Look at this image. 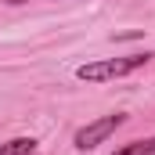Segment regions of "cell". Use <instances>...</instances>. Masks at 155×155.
Returning a JSON list of instances; mask_svg holds the SVG:
<instances>
[{
  "instance_id": "2",
  "label": "cell",
  "mask_w": 155,
  "mask_h": 155,
  "mask_svg": "<svg viewBox=\"0 0 155 155\" xmlns=\"http://www.w3.org/2000/svg\"><path fill=\"white\" fill-rule=\"evenodd\" d=\"M123 119L126 116H105V119H94V123H87L83 130L76 134V148H97L101 141H108V134H116L119 126H123Z\"/></svg>"
},
{
  "instance_id": "3",
  "label": "cell",
  "mask_w": 155,
  "mask_h": 155,
  "mask_svg": "<svg viewBox=\"0 0 155 155\" xmlns=\"http://www.w3.org/2000/svg\"><path fill=\"white\" fill-rule=\"evenodd\" d=\"M36 152V141L33 137H15L7 144H0V155H33Z\"/></svg>"
},
{
  "instance_id": "6",
  "label": "cell",
  "mask_w": 155,
  "mask_h": 155,
  "mask_svg": "<svg viewBox=\"0 0 155 155\" xmlns=\"http://www.w3.org/2000/svg\"><path fill=\"white\" fill-rule=\"evenodd\" d=\"M33 155H36V152H33Z\"/></svg>"
},
{
  "instance_id": "1",
  "label": "cell",
  "mask_w": 155,
  "mask_h": 155,
  "mask_svg": "<svg viewBox=\"0 0 155 155\" xmlns=\"http://www.w3.org/2000/svg\"><path fill=\"white\" fill-rule=\"evenodd\" d=\"M152 54H126V58H108V61H90V65H79L76 76L87 83H105V79H119L134 69H141Z\"/></svg>"
},
{
  "instance_id": "5",
  "label": "cell",
  "mask_w": 155,
  "mask_h": 155,
  "mask_svg": "<svg viewBox=\"0 0 155 155\" xmlns=\"http://www.w3.org/2000/svg\"><path fill=\"white\" fill-rule=\"evenodd\" d=\"M7 4H25V0H7Z\"/></svg>"
},
{
  "instance_id": "4",
  "label": "cell",
  "mask_w": 155,
  "mask_h": 155,
  "mask_svg": "<svg viewBox=\"0 0 155 155\" xmlns=\"http://www.w3.org/2000/svg\"><path fill=\"white\" fill-rule=\"evenodd\" d=\"M116 155H155V137H148V141H134V144L119 148Z\"/></svg>"
}]
</instances>
